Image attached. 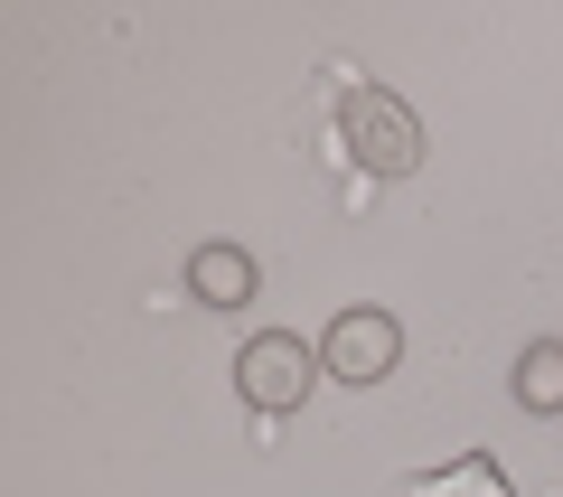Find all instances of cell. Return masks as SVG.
Returning <instances> with one entry per match:
<instances>
[{
    "instance_id": "7a4b0ae2",
    "label": "cell",
    "mask_w": 563,
    "mask_h": 497,
    "mask_svg": "<svg viewBox=\"0 0 563 497\" xmlns=\"http://www.w3.org/2000/svg\"><path fill=\"white\" fill-rule=\"evenodd\" d=\"M320 376H329L320 347H301L291 329H254V339L235 347V395L254 404V413H301Z\"/></svg>"
},
{
    "instance_id": "5b68a950",
    "label": "cell",
    "mask_w": 563,
    "mask_h": 497,
    "mask_svg": "<svg viewBox=\"0 0 563 497\" xmlns=\"http://www.w3.org/2000/svg\"><path fill=\"white\" fill-rule=\"evenodd\" d=\"M517 404L526 413H563V339H526V357H517Z\"/></svg>"
},
{
    "instance_id": "277c9868",
    "label": "cell",
    "mask_w": 563,
    "mask_h": 497,
    "mask_svg": "<svg viewBox=\"0 0 563 497\" xmlns=\"http://www.w3.org/2000/svg\"><path fill=\"white\" fill-rule=\"evenodd\" d=\"M188 300L244 310V300H254V254H244V244H198V254H188Z\"/></svg>"
},
{
    "instance_id": "6da1fadb",
    "label": "cell",
    "mask_w": 563,
    "mask_h": 497,
    "mask_svg": "<svg viewBox=\"0 0 563 497\" xmlns=\"http://www.w3.org/2000/svg\"><path fill=\"white\" fill-rule=\"evenodd\" d=\"M339 141H347V159H357V169H376V179H404V169L422 159L413 103L385 95V85H357V95L339 103Z\"/></svg>"
},
{
    "instance_id": "3957f363",
    "label": "cell",
    "mask_w": 563,
    "mask_h": 497,
    "mask_svg": "<svg viewBox=\"0 0 563 497\" xmlns=\"http://www.w3.org/2000/svg\"><path fill=\"white\" fill-rule=\"evenodd\" d=\"M395 357H404L395 310H339V319H329V339H320V366H329L339 385H376V376H395Z\"/></svg>"
}]
</instances>
